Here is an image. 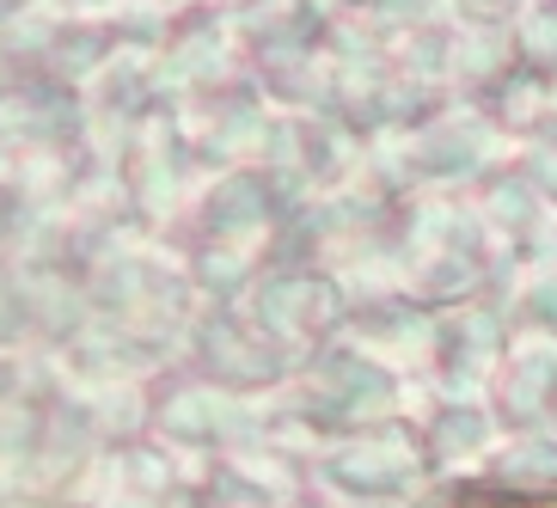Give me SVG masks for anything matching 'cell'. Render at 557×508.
<instances>
[{"instance_id":"obj_1","label":"cell","mask_w":557,"mask_h":508,"mask_svg":"<svg viewBox=\"0 0 557 508\" xmlns=\"http://www.w3.org/2000/svg\"><path fill=\"white\" fill-rule=\"evenodd\" d=\"M454 508H557L552 491H466Z\"/></svg>"}]
</instances>
